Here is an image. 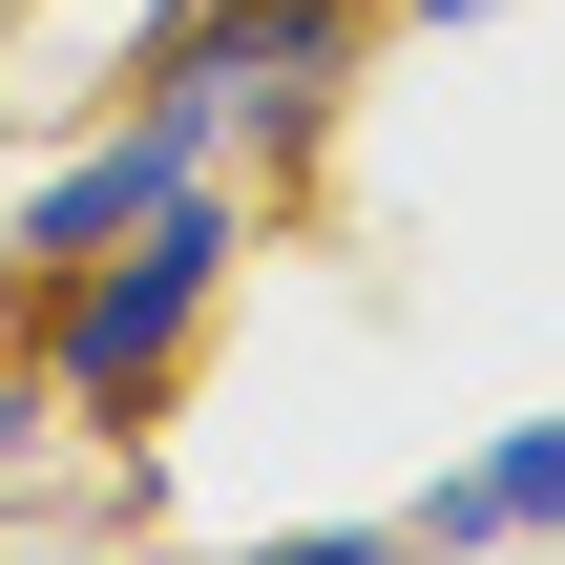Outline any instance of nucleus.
I'll return each mask as SVG.
<instances>
[{"label": "nucleus", "mask_w": 565, "mask_h": 565, "mask_svg": "<svg viewBox=\"0 0 565 565\" xmlns=\"http://www.w3.org/2000/svg\"><path fill=\"white\" fill-rule=\"evenodd\" d=\"M210 168H231V147H210V126H189V105L147 84V105H126V126H105L84 168H42V189L0 210V273H84L105 231H147V210H168V189H210Z\"/></svg>", "instance_id": "obj_3"}, {"label": "nucleus", "mask_w": 565, "mask_h": 565, "mask_svg": "<svg viewBox=\"0 0 565 565\" xmlns=\"http://www.w3.org/2000/svg\"><path fill=\"white\" fill-rule=\"evenodd\" d=\"M356 42H377V0H189V21L147 42V84H168L210 147H315V105L356 84Z\"/></svg>", "instance_id": "obj_2"}, {"label": "nucleus", "mask_w": 565, "mask_h": 565, "mask_svg": "<svg viewBox=\"0 0 565 565\" xmlns=\"http://www.w3.org/2000/svg\"><path fill=\"white\" fill-rule=\"evenodd\" d=\"M398 545H565V419H503L482 461H440L398 503Z\"/></svg>", "instance_id": "obj_4"}, {"label": "nucleus", "mask_w": 565, "mask_h": 565, "mask_svg": "<svg viewBox=\"0 0 565 565\" xmlns=\"http://www.w3.org/2000/svg\"><path fill=\"white\" fill-rule=\"evenodd\" d=\"M377 21H419V42H461V21H503V0H377Z\"/></svg>", "instance_id": "obj_5"}, {"label": "nucleus", "mask_w": 565, "mask_h": 565, "mask_svg": "<svg viewBox=\"0 0 565 565\" xmlns=\"http://www.w3.org/2000/svg\"><path fill=\"white\" fill-rule=\"evenodd\" d=\"M231 252H252V231H231V189H168L147 231H105V252L63 273V335H42V398H63V419H147V398L189 377V335L231 315Z\"/></svg>", "instance_id": "obj_1"}, {"label": "nucleus", "mask_w": 565, "mask_h": 565, "mask_svg": "<svg viewBox=\"0 0 565 565\" xmlns=\"http://www.w3.org/2000/svg\"><path fill=\"white\" fill-rule=\"evenodd\" d=\"M21 419H42V398H21V377H0V461H21Z\"/></svg>", "instance_id": "obj_6"}]
</instances>
